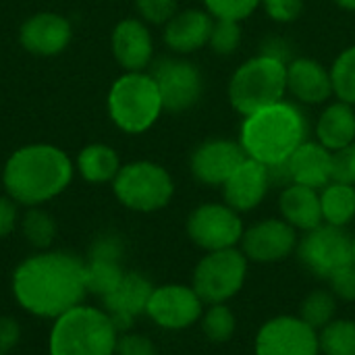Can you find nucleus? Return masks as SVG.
I'll use <instances>...</instances> for the list:
<instances>
[{
    "label": "nucleus",
    "instance_id": "1",
    "mask_svg": "<svg viewBox=\"0 0 355 355\" xmlns=\"http://www.w3.org/2000/svg\"><path fill=\"white\" fill-rule=\"evenodd\" d=\"M10 291L21 310L35 318L54 320L89 295L85 258L67 250H40L17 264Z\"/></svg>",
    "mask_w": 355,
    "mask_h": 355
},
{
    "label": "nucleus",
    "instance_id": "2",
    "mask_svg": "<svg viewBox=\"0 0 355 355\" xmlns=\"http://www.w3.org/2000/svg\"><path fill=\"white\" fill-rule=\"evenodd\" d=\"M75 177V160L58 146L35 141L17 148L2 166L4 193L23 208L46 206L62 196Z\"/></svg>",
    "mask_w": 355,
    "mask_h": 355
},
{
    "label": "nucleus",
    "instance_id": "3",
    "mask_svg": "<svg viewBox=\"0 0 355 355\" xmlns=\"http://www.w3.org/2000/svg\"><path fill=\"white\" fill-rule=\"evenodd\" d=\"M310 121L302 106L293 100H281L262 110L243 116L239 127V144L248 158L268 168L289 160V156L308 139Z\"/></svg>",
    "mask_w": 355,
    "mask_h": 355
},
{
    "label": "nucleus",
    "instance_id": "4",
    "mask_svg": "<svg viewBox=\"0 0 355 355\" xmlns=\"http://www.w3.org/2000/svg\"><path fill=\"white\" fill-rule=\"evenodd\" d=\"M119 335L104 308L79 304L52 320L48 355H114Z\"/></svg>",
    "mask_w": 355,
    "mask_h": 355
},
{
    "label": "nucleus",
    "instance_id": "5",
    "mask_svg": "<svg viewBox=\"0 0 355 355\" xmlns=\"http://www.w3.org/2000/svg\"><path fill=\"white\" fill-rule=\"evenodd\" d=\"M106 112L110 123L127 135L150 131L164 112L162 96L152 73L123 71L108 87Z\"/></svg>",
    "mask_w": 355,
    "mask_h": 355
},
{
    "label": "nucleus",
    "instance_id": "6",
    "mask_svg": "<svg viewBox=\"0 0 355 355\" xmlns=\"http://www.w3.org/2000/svg\"><path fill=\"white\" fill-rule=\"evenodd\" d=\"M229 104L241 116L287 98V62L258 52L243 60L227 85Z\"/></svg>",
    "mask_w": 355,
    "mask_h": 355
},
{
    "label": "nucleus",
    "instance_id": "7",
    "mask_svg": "<svg viewBox=\"0 0 355 355\" xmlns=\"http://www.w3.org/2000/svg\"><path fill=\"white\" fill-rule=\"evenodd\" d=\"M110 185L116 202L139 214H152L166 208L175 196L173 175L154 160H133L123 164Z\"/></svg>",
    "mask_w": 355,
    "mask_h": 355
},
{
    "label": "nucleus",
    "instance_id": "8",
    "mask_svg": "<svg viewBox=\"0 0 355 355\" xmlns=\"http://www.w3.org/2000/svg\"><path fill=\"white\" fill-rule=\"evenodd\" d=\"M248 266L250 260L237 248L206 252V256L198 262L193 270L191 287L208 306L227 304L243 289V283L248 279Z\"/></svg>",
    "mask_w": 355,
    "mask_h": 355
},
{
    "label": "nucleus",
    "instance_id": "9",
    "mask_svg": "<svg viewBox=\"0 0 355 355\" xmlns=\"http://www.w3.org/2000/svg\"><path fill=\"white\" fill-rule=\"evenodd\" d=\"M187 237L204 252L237 248L243 237V220L237 210L225 202H206L191 210L185 223Z\"/></svg>",
    "mask_w": 355,
    "mask_h": 355
},
{
    "label": "nucleus",
    "instance_id": "10",
    "mask_svg": "<svg viewBox=\"0 0 355 355\" xmlns=\"http://www.w3.org/2000/svg\"><path fill=\"white\" fill-rule=\"evenodd\" d=\"M152 77L162 96L164 112L191 110L204 96V75L185 56H164L152 62Z\"/></svg>",
    "mask_w": 355,
    "mask_h": 355
},
{
    "label": "nucleus",
    "instance_id": "11",
    "mask_svg": "<svg viewBox=\"0 0 355 355\" xmlns=\"http://www.w3.org/2000/svg\"><path fill=\"white\" fill-rule=\"evenodd\" d=\"M300 262L318 279H329L339 268L352 264V235L333 225H318L304 233L297 243Z\"/></svg>",
    "mask_w": 355,
    "mask_h": 355
},
{
    "label": "nucleus",
    "instance_id": "12",
    "mask_svg": "<svg viewBox=\"0 0 355 355\" xmlns=\"http://www.w3.org/2000/svg\"><path fill=\"white\" fill-rule=\"evenodd\" d=\"M204 306L206 304L200 300L191 285L168 283L154 287L146 308V316L158 329L177 333L198 324L204 314Z\"/></svg>",
    "mask_w": 355,
    "mask_h": 355
},
{
    "label": "nucleus",
    "instance_id": "13",
    "mask_svg": "<svg viewBox=\"0 0 355 355\" xmlns=\"http://www.w3.org/2000/svg\"><path fill=\"white\" fill-rule=\"evenodd\" d=\"M254 352L256 355H320L318 331L300 316H275L260 327Z\"/></svg>",
    "mask_w": 355,
    "mask_h": 355
},
{
    "label": "nucleus",
    "instance_id": "14",
    "mask_svg": "<svg viewBox=\"0 0 355 355\" xmlns=\"http://www.w3.org/2000/svg\"><path fill=\"white\" fill-rule=\"evenodd\" d=\"M270 177L272 185L297 183L320 191L333 181V152L316 139H306L287 162L270 168Z\"/></svg>",
    "mask_w": 355,
    "mask_h": 355
},
{
    "label": "nucleus",
    "instance_id": "15",
    "mask_svg": "<svg viewBox=\"0 0 355 355\" xmlns=\"http://www.w3.org/2000/svg\"><path fill=\"white\" fill-rule=\"evenodd\" d=\"M248 158L239 139L212 137L198 144L189 156L191 177L206 187H223L233 171Z\"/></svg>",
    "mask_w": 355,
    "mask_h": 355
},
{
    "label": "nucleus",
    "instance_id": "16",
    "mask_svg": "<svg viewBox=\"0 0 355 355\" xmlns=\"http://www.w3.org/2000/svg\"><path fill=\"white\" fill-rule=\"evenodd\" d=\"M297 231L283 218H264L243 231L241 252L250 262L275 264L283 262L297 250Z\"/></svg>",
    "mask_w": 355,
    "mask_h": 355
},
{
    "label": "nucleus",
    "instance_id": "17",
    "mask_svg": "<svg viewBox=\"0 0 355 355\" xmlns=\"http://www.w3.org/2000/svg\"><path fill=\"white\" fill-rule=\"evenodd\" d=\"M73 40L71 21L54 10H40L27 17L19 27V44L25 52L42 58L62 54Z\"/></svg>",
    "mask_w": 355,
    "mask_h": 355
},
{
    "label": "nucleus",
    "instance_id": "18",
    "mask_svg": "<svg viewBox=\"0 0 355 355\" xmlns=\"http://www.w3.org/2000/svg\"><path fill=\"white\" fill-rule=\"evenodd\" d=\"M110 50L123 71H148L154 62V37L139 17L121 19L110 33Z\"/></svg>",
    "mask_w": 355,
    "mask_h": 355
},
{
    "label": "nucleus",
    "instance_id": "19",
    "mask_svg": "<svg viewBox=\"0 0 355 355\" xmlns=\"http://www.w3.org/2000/svg\"><path fill=\"white\" fill-rule=\"evenodd\" d=\"M154 291V285L150 283L148 277H144L137 270H127L119 285L102 297V308L110 314L114 324L119 327L121 333L131 331L133 322L146 314L150 295Z\"/></svg>",
    "mask_w": 355,
    "mask_h": 355
},
{
    "label": "nucleus",
    "instance_id": "20",
    "mask_svg": "<svg viewBox=\"0 0 355 355\" xmlns=\"http://www.w3.org/2000/svg\"><path fill=\"white\" fill-rule=\"evenodd\" d=\"M272 187L270 168L254 158H245L223 185L225 204L239 214L256 210Z\"/></svg>",
    "mask_w": 355,
    "mask_h": 355
},
{
    "label": "nucleus",
    "instance_id": "21",
    "mask_svg": "<svg viewBox=\"0 0 355 355\" xmlns=\"http://www.w3.org/2000/svg\"><path fill=\"white\" fill-rule=\"evenodd\" d=\"M287 94L300 106H324L335 98L331 69L310 56H295L287 64Z\"/></svg>",
    "mask_w": 355,
    "mask_h": 355
},
{
    "label": "nucleus",
    "instance_id": "22",
    "mask_svg": "<svg viewBox=\"0 0 355 355\" xmlns=\"http://www.w3.org/2000/svg\"><path fill=\"white\" fill-rule=\"evenodd\" d=\"M214 17L206 8H183L162 27L164 46L177 56H189L210 42Z\"/></svg>",
    "mask_w": 355,
    "mask_h": 355
},
{
    "label": "nucleus",
    "instance_id": "23",
    "mask_svg": "<svg viewBox=\"0 0 355 355\" xmlns=\"http://www.w3.org/2000/svg\"><path fill=\"white\" fill-rule=\"evenodd\" d=\"M279 212L281 218L287 220L295 231L308 233L322 225V206H320V191L289 183L281 189L279 196Z\"/></svg>",
    "mask_w": 355,
    "mask_h": 355
},
{
    "label": "nucleus",
    "instance_id": "24",
    "mask_svg": "<svg viewBox=\"0 0 355 355\" xmlns=\"http://www.w3.org/2000/svg\"><path fill=\"white\" fill-rule=\"evenodd\" d=\"M314 139L327 150L337 152L355 141V106L333 100L327 102L314 125Z\"/></svg>",
    "mask_w": 355,
    "mask_h": 355
},
{
    "label": "nucleus",
    "instance_id": "25",
    "mask_svg": "<svg viewBox=\"0 0 355 355\" xmlns=\"http://www.w3.org/2000/svg\"><path fill=\"white\" fill-rule=\"evenodd\" d=\"M123 162L119 152L102 141L87 144L79 150L75 158V173L89 185H106L112 183L119 175Z\"/></svg>",
    "mask_w": 355,
    "mask_h": 355
},
{
    "label": "nucleus",
    "instance_id": "26",
    "mask_svg": "<svg viewBox=\"0 0 355 355\" xmlns=\"http://www.w3.org/2000/svg\"><path fill=\"white\" fill-rule=\"evenodd\" d=\"M320 206L327 225L345 229L355 218V185L331 181L320 189Z\"/></svg>",
    "mask_w": 355,
    "mask_h": 355
},
{
    "label": "nucleus",
    "instance_id": "27",
    "mask_svg": "<svg viewBox=\"0 0 355 355\" xmlns=\"http://www.w3.org/2000/svg\"><path fill=\"white\" fill-rule=\"evenodd\" d=\"M19 227H21L23 239L35 252L50 250L52 243L56 241V235H58V225H56L54 216L48 210H44L42 206L25 208V212L21 214Z\"/></svg>",
    "mask_w": 355,
    "mask_h": 355
},
{
    "label": "nucleus",
    "instance_id": "28",
    "mask_svg": "<svg viewBox=\"0 0 355 355\" xmlns=\"http://www.w3.org/2000/svg\"><path fill=\"white\" fill-rule=\"evenodd\" d=\"M123 262L116 260H98V258H85V285L87 293L96 297H106L123 279L125 275Z\"/></svg>",
    "mask_w": 355,
    "mask_h": 355
},
{
    "label": "nucleus",
    "instance_id": "29",
    "mask_svg": "<svg viewBox=\"0 0 355 355\" xmlns=\"http://www.w3.org/2000/svg\"><path fill=\"white\" fill-rule=\"evenodd\" d=\"M320 355H355V320L335 318L318 331Z\"/></svg>",
    "mask_w": 355,
    "mask_h": 355
},
{
    "label": "nucleus",
    "instance_id": "30",
    "mask_svg": "<svg viewBox=\"0 0 355 355\" xmlns=\"http://www.w3.org/2000/svg\"><path fill=\"white\" fill-rule=\"evenodd\" d=\"M335 314L337 297L333 295V291L327 289H314L300 306V318L316 331H322L329 322H333Z\"/></svg>",
    "mask_w": 355,
    "mask_h": 355
},
{
    "label": "nucleus",
    "instance_id": "31",
    "mask_svg": "<svg viewBox=\"0 0 355 355\" xmlns=\"http://www.w3.org/2000/svg\"><path fill=\"white\" fill-rule=\"evenodd\" d=\"M200 327L208 341L227 343L235 335L237 318L227 304H212V306H208V310H204V314L200 318Z\"/></svg>",
    "mask_w": 355,
    "mask_h": 355
},
{
    "label": "nucleus",
    "instance_id": "32",
    "mask_svg": "<svg viewBox=\"0 0 355 355\" xmlns=\"http://www.w3.org/2000/svg\"><path fill=\"white\" fill-rule=\"evenodd\" d=\"M333 94L337 100L355 106V44L341 50L331 64Z\"/></svg>",
    "mask_w": 355,
    "mask_h": 355
},
{
    "label": "nucleus",
    "instance_id": "33",
    "mask_svg": "<svg viewBox=\"0 0 355 355\" xmlns=\"http://www.w3.org/2000/svg\"><path fill=\"white\" fill-rule=\"evenodd\" d=\"M241 37H243V31H241L239 21L214 19V27H212L208 46L218 56H231L241 46Z\"/></svg>",
    "mask_w": 355,
    "mask_h": 355
},
{
    "label": "nucleus",
    "instance_id": "34",
    "mask_svg": "<svg viewBox=\"0 0 355 355\" xmlns=\"http://www.w3.org/2000/svg\"><path fill=\"white\" fill-rule=\"evenodd\" d=\"M262 0H204V8L214 19L245 21L260 8Z\"/></svg>",
    "mask_w": 355,
    "mask_h": 355
},
{
    "label": "nucleus",
    "instance_id": "35",
    "mask_svg": "<svg viewBox=\"0 0 355 355\" xmlns=\"http://www.w3.org/2000/svg\"><path fill=\"white\" fill-rule=\"evenodd\" d=\"M133 4L141 21H146L148 25H160V27H164L179 10L177 0H133Z\"/></svg>",
    "mask_w": 355,
    "mask_h": 355
},
{
    "label": "nucleus",
    "instance_id": "36",
    "mask_svg": "<svg viewBox=\"0 0 355 355\" xmlns=\"http://www.w3.org/2000/svg\"><path fill=\"white\" fill-rule=\"evenodd\" d=\"M85 258L123 262V258H125V241H123V237L116 235V233H100V235L92 241V245H89Z\"/></svg>",
    "mask_w": 355,
    "mask_h": 355
},
{
    "label": "nucleus",
    "instance_id": "37",
    "mask_svg": "<svg viewBox=\"0 0 355 355\" xmlns=\"http://www.w3.org/2000/svg\"><path fill=\"white\" fill-rule=\"evenodd\" d=\"M268 19L275 23H293L302 17L306 2L304 0H262L260 4Z\"/></svg>",
    "mask_w": 355,
    "mask_h": 355
},
{
    "label": "nucleus",
    "instance_id": "38",
    "mask_svg": "<svg viewBox=\"0 0 355 355\" xmlns=\"http://www.w3.org/2000/svg\"><path fill=\"white\" fill-rule=\"evenodd\" d=\"M114 355H158V347L148 335L125 331L119 335Z\"/></svg>",
    "mask_w": 355,
    "mask_h": 355
},
{
    "label": "nucleus",
    "instance_id": "39",
    "mask_svg": "<svg viewBox=\"0 0 355 355\" xmlns=\"http://www.w3.org/2000/svg\"><path fill=\"white\" fill-rule=\"evenodd\" d=\"M333 181L355 185V141L333 152Z\"/></svg>",
    "mask_w": 355,
    "mask_h": 355
},
{
    "label": "nucleus",
    "instance_id": "40",
    "mask_svg": "<svg viewBox=\"0 0 355 355\" xmlns=\"http://www.w3.org/2000/svg\"><path fill=\"white\" fill-rule=\"evenodd\" d=\"M331 291L337 300L341 302H355V266L347 264L343 268H339L335 275H331L329 279Z\"/></svg>",
    "mask_w": 355,
    "mask_h": 355
},
{
    "label": "nucleus",
    "instance_id": "41",
    "mask_svg": "<svg viewBox=\"0 0 355 355\" xmlns=\"http://www.w3.org/2000/svg\"><path fill=\"white\" fill-rule=\"evenodd\" d=\"M19 220H21L19 204L12 202L6 193L0 196V241L6 239L19 227Z\"/></svg>",
    "mask_w": 355,
    "mask_h": 355
},
{
    "label": "nucleus",
    "instance_id": "42",
    "mask_svg": "<svg viewBox=\"0 0 355 355\" xmlns=\"http://www.w3.org/2000/svg\"><path fill=\"white\" fill-rule=\"evenodd\" d=\"M21 324L12 316H0V354H10L21 343Z\"/></svg>",
    "mask_w": 355,
    "mask_h": 355
},
{
    "label": "nucleus",
    "instance_id": "43",
    "mask_svg": "<svg viewBox=\"0 0 355 355\" xmlns=\"http://www.w3.org/2000/svg\"><path fill=\"white\" fill-rule=\"evenodd\" d=\"M260 52L270 54V56H275V58H279V60H283L287 64L295 58L293 56V50H291V44L287 40H283V37H277V35L266 37L262 42V46H260Z\"/></svg>",
    "mask_w": 355,
    "mask_h": 355
},
{
    "label": "nucleus",
    "instance_id": "44",
    "mask_svg": "<svg viewBox=\"0 0 355 355\" xmlns=\"http://www.w3.org/2000/svg\"><path fill=\"white\" fill-rule=\"evenodd\" d=\"M339 8H343V10H352L355 12V0H333Z\"/></svg>",
    "mask_w": 355,
    "mask_h": 355
},
{
    "label": "nucleus",
    "instance_id": "45",
    "mask_svg": "<svg viewBox=\"0 0 355 355\" xmlns=\"http://www.w3.org/2000/svg\"><path fill=\"white\" fill-rule=\"evenodd\" d=\"M352 264L355 266V235L352 237Z\"/></svg>",
    "mask_w": 355,
    "mask_h": 355
},
{
    "label": "nucleus",
    "instance_id": "46",
    "mask_svg": "<svg viewBox=\"0 0 355 355\" xmlns=\"http://www.w3.org/2000/svg\"><path fill=\"white\" fill-rule=\"evenodd\" d=\"M0 355H6V354H0Z\"/></svg>",
    "mask_w": 355,
    "mask_h": 355
}]
</instances>
